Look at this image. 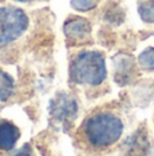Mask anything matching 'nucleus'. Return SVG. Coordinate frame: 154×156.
Returning <instances> with one entry per match:
<instances>
[{
	"label": "nucleus",
	"instance_id": "20e7f679",
	"mask_svg": "<svg viewBox=\"0 0 154 156\" xmlns=\"http://www.w3.org/2000/svg\"><path fill=\"white\" fill-rule=\"evenodd\" d=\"M90 32H92L90 22L85 18H72L64 25V34L74 41L86 40L90 36Z\"/></svg>",
	"mask_w": 154,
	"mask_h": 156
},
{
	"label": "nucleus",
	"instance_id": "39448f33",
	"mask_svg": "<svg viewBox=\"0 0 154 156\" xmlns=\"http://www.w3.org/2000/svg\"><path fill=\"white\" fill-rule=\"evenodd\" d=\"M19 129L8 121H0V151H11L19 140Z\"/></svg>",
	"mask_w": 154,
	"mask_h": 156
},
{
	"label": "nucleus",
	"instance_id": "9d476101",
	"mask_svg": "<svg viewBox=\"0 0 154 156\" xmlns=\"http://www.w3.org/2000/svg\"><path fill=\"white\" fill-rule=\"evenodd\" d=\"M15 2H19V3H30L33 0H15Z\"/></svg>",
	"mask_w": 154,
	"mask_h": 156
},
{
	"label": "nucleus",
	"instance_id": "0eeeda50",
	"mask_svg": "<svg viewBox=\"0 0 154 156\" xmlns=\"http://www.w3.org/2000/svg\"><path fill=\"white\" fill-rule=\"evenodd\" d=\"M139 15L145 22H154V0L143 2L139 5Z\"/></svg>",
	"mask_w": 154,
	"mask_h": 156
},
{
	"label": "nucleus",
	"instance_id": "6e6552de",
	"mask_svg": "<svg viewBox=\"0 0 154 156\" xmlns=\"http://www.w3.org/2000/svg\"><path fill=\"white\" fill-rule=\"evenodd\" d=\"M139 65L145 70H154V48H147L139 55Z\"/></svg>",
	"mask_w": 154,
	"mask_h": 156
},
{
	"label": "nucleus",
	"instance_id": "f257e3e1",
	"mask_svg": "<svg viewBox=\"0 0 154 156\" xmlns=\"http://www.w3.org/2000/svg\"><path fill=\"white\" fill-rule=\"evenodd\" d=\"M83 133L87 143L94 148H108L120 140L123 134V122L112 112L95 114L85 123Z\"/></svg>",
	"mask_w": 154,
	"mask_h": 156
},
{
	"label": "nucleus",
	"instance_id": "1a4fd4ad",
	"mask_svg": "<svg viewBox=\"0 0 154 156\" xmlns=\"http://www.w3.org/2000/svg\"><path fill=\"white\" fill-rule=\"evenodd\" d=\"M71 4L78 11H89L95 7L97 0H71Z\"/></svg>",
	"mask_w": 154,
	"mask_h": 156
},
{
	"label": "nucleus",
	"instance_id": "f03ea898",
	"mask_svg": "<svg viewBox=\"0 0 154 156\" xmlns=\"http://www.w3.org/2000/svg\"><path fill=\"white\" fill-rule=\"evenodd\" d=\"M71 78L78 83L97 86L106 78L105 59L98 51H83L71 65Z\"/></svg>",
	"mask_w": 154,
	"mask_h": 156
},
{
	"label": "nucleus",
	"instance_id": "7ed1b4c3",
	"mask_svg": "<svg viewBox=\"0 0 154 156\" xmlns=\"http://www.w3.org/2000/svg\"><path fill=\"white\" fill-rule=\"evenodd\" d=\"M29 27V18L16 7L0 8V45L18 40Z\"/></svg>",
	"mask_w": 154,
	"mask_h": 156
},
{
	"label": "nucleus",
	"instance_id": "9b49d317",
	"mask_svg": "<svg viewBox=\"0 0 154 156\" xmlns=\"http://www.w3.org/2000/svg\"><path fill=\"white\" fill-rule=\"evenodd\" d=\"M15 156H30V155H27V154H25V152H19V154H16Z\"/></svg>",
	"mask_w": 154,
	"mask_h": 156
},
{
	"label": "nucleus",
	"instance_id": "423d86ee",
	"mask_svg": "<svg viewBox=\"0 0 154 156\" xmlns=\"http://www.w3.org/2000/svg\"><path fill=\"white\" fill-rule=\"evenodd\" d=\"M14 92V81L5 71L0 69V100L5 101L11 97Z\"/></svg>",
	"mask_w": 154,
	"mask_h": 156
}]
</instances>
